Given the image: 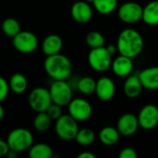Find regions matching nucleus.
I'll return each instance as SVG.
<instances>
[{"mask_svg":"<svg viewBox=\"0 0 158 158\" xmlns=\"http://www.w3.org/2000/svg\"><path fill=\"white\" fill-rule=\"evenodd\" d=\"M143 45L144 43L141 33L131 28L123 30L117 41L118 52L131 58L139 56L143 49Z\"/></svg>","mask_w":158,"mask_h":158,"instance_id":"1","label":"nucleus"},{"mask_svg":"<svg viewBox=\"0 0 158 158\" xmlns=\"http://www.w3.org/2000/svg\"><path fill=\"white\" fill-rule=\"evenodd\" d=\"M44 69L54 81H66L72 72V64L69 57L58 53L47 56L44 60Z\"/></svg>","mask_w":158,"mask_h":158,"instance_id":"2","label":"nucleus"},{"mask_svg":"<svg viewBox=\"0 0 158 158\" xmlns=\"http://www.w3.org/2000/svg\"><path fill=\"white\" fill-rule=\"evenodd\" d=\"M10 150L20 153L27 151L33 144L32 133L24 128H18L10 131L6 140Z\"/></svg>","mask_w":158,"mask_h":158,"instance_id":"3","label":"nucleus"},{"mask_svg":"<svg viewBox=\"0 0 158 158\" xmlns=\"http://www.w3.org/2000/svg\"><path fill=\"white\" fill-rule=\"evenodd\" d=\"M55 131L56 135L64 141L75 140L79 131L78 121L69 114L62 115L58 119L56 120Z\"/></svg>","mask_w":158,"mask_h":158,"instance_id":"4","label":"nucleus"},{"mask_svg":"<svg viewBox=\"0 0 158 158\" xmlns=\"http://www.w3.org/2000/svg\"><path fill=\"white\" fill-rule=\"evenodd\" d=\"M112 55L105 46L91 49L88 55V62L91 68L97 72H105L112 65Z\"/></svg>","mask_w":158,"mask_h":158,"instance_id":"5","label":"nucleus"},{"mask_svg":"<svg viewBox=\"0 0 158 158\" xmlns=\"http://www.w3.org/2000/svg\"><path fill=\"white\" fill-rule=\"evenodd\" d=\"M54 104L60 106H68L72 100V88L66 81H54L49 89Z\"/></svg>","mask_w":158,"mask_h":158,"instance_id":"6","label":"nucleus"},{"mask_svg":"<svg viewBox=\"0 0 158 158\" xmlns=\"http://www.w3.org/2000/svg\"><path fill=\"white\" fill-rule=\"evenodd\" d=\"M29 105L35 112H45L47 108L53 104L49 90L44 87H37L33 89L28 98Z\"/></svg>","mask_w":158,"mask_h":158,"instance_id":"7","label":"nucleus"},{"mask_svg":"<svg viewBox=\"0 0 158 158\" xmlns=\"http://www.w3.org/2000/svg\"><path fill=\"white\" fill-rule=\"evenodd\" d=\"M13 45L18 51L29 54L36 50L38 46V38L31 31H20L13 37Z\"/></svg>","mask_w":158,"mask_h":158,"instance_id":"8","label":"nucleus"},{"mask_svg":"<svg viewBox=\"0 0 158 158\" xmlns=\"http://www.w3.org/2000/svg\"><path fill=\"white\" fill-rule=\"evenodd\" d=\"M143 6L136 2H126L118 8V15L121 21L133 24L140 21L143 18Z\"/></svg>","mask_w":158,"mask_h":158,"instance_id":"9","label":"nucleus"},{"mask_svg":"<svg viewBox=\"0 0 158 158\" xmlns=\"http://www.w3.org/2000/svg\"><path fill=\"white\" fill-rule=\"evenodd\" d=\"M68 106L69 114L77 121H85L89 119L93 114L91 104L82 98L72 99Z\"/></svg>","mask_w":158,"mask_h":158,"instance_id":"10","label":"nucleus"},{"mask_svg":"<svg viewBox=\"0 0 158 158\" xmlns=\"http://www.w3.org/2000/svg\"><path fill=\"white\" fill-rule=\"evenodd\" d=\"M138 120L140 127L143 130L151 131L155 129L158 124L157 106L152 104L144 106L138 115Z\"/></svg>","mask_w":158,"mask_h":158,"instance_id":"11","label":"nucleus"},{"mask_svg":"<svg viewBox=\"0 0 158 158\" xmlns=\"http://www.w3.org/2000/svg\"><path fill=\"white\" fill-rule=\"evenodd\" d=\"M140 127L138 117H136L132 113H126L122 115L117 124V129L119 131L120 135L124 137L132 136L138 131Z\"/></svg>","mask_w":158,"mask_h":158,"instance_id":"12","label":"nucleus"},{"mask_svg":"<svg viewBox=\"0 0 158 158\" xmlns=\"http://www.w3.org/2000/svg\"><path fill=\"white\" fill-rule=\"evenodd\" d=\"M116 93L114 81L108 77H102L96 81L95 94L102 101H110Z\"/></svg>","mask_w":158,"mask_h":158,"instance_id":"13","label":"nucleus"},{"mask_svg":"<svg viewBox=\"0 0 158 158\" xmlns=\"http://www.w3.org/2000/svg\"><path fill=\"white\" fill-rule=\"evenodd\" d=\"M71 17L79 23H86L93 17V9L86 1H78L71 6Z\"/></svg>","mask_w":158,"mask_h":158,"instance_id":"14","label":"nucleus"},{"mask_svg":"<svg viewBox=\"0 0 158 158\" xmlns=\"http://www.w3.org/2000/svg\"><path fill=\"white\" fill-rule=\"evenodd\" d=\"M111 69L115 75L118 77H127L131 75L133 69L132 58L120 55L112 61Z\"/></svg>","mask_w":158,"mask_h":158,"instance_id":"15","label":"nucleus"},{"mask_svg":"<svg viewBox=\"0 0 158 158\" xmlns=\"http://www.w3.org/2000/svg\"><path fill=\"white\" fill-rule=\"evenodd\" d=\"M143 87L147 90L158 89V67H150L139 74Z\"/></svg>","mask_w":158,"mask_h":158,"instance_id":"16","label":"nucleus"},{"mask_svg":"<svg viewBox=\"0 0 158 158\" xmlns=\"http://www.w3.org/2000/svg\"><path fill=\"white\" fill-rule=\"evenodd\" d=\"M62 47L63 41L61 37L56 34H50L46 36L42 44V50L46 56L60 53Z\"/></svg>","mask_w":158,"mask_h":158,"instance_id":"17","label":"nucleus"},{"mask_svg":"<svg viewBox=\"0 0 158 158\" xmlns=\"http://www.w3.org/2000/svg\"><path fill=\"white\" fill-rule=\"evenodd\" d=\"M143 84L140 81L139 76L129 75L124 82V94L129 98H136L138 97L143 91Z\"/></svg>","mask_w":158,"mask_h":158,"instance_id":"18","label":"nucleus"},{"mask_svg":"<svg viewBox=\"0 0 158 158\" xmlns=\"http://www.w3.org/2000/svg\"><path fill=\"white\" fill-rule=\"evenodd\" d=\"M120 137V133L117 128L106 126L104 127L99 133V139L104 145L106 146H113L115 145Z\"/></svg>","mask_w":158,"mask_h":158,"instance_id":"19","label":"nucleus"},{"mask_svg":"<svg viewBox=\"0 0 158 158\" xmlns=\"http://www.w3.org/2000/svg\"><path fill=\"white\" fill-rule=\"evenodd\" d=\"M142 19L150 26L158 25V0L149 2L143 7Z\"/></svg>","mask_w":158,"mask_h":158,"instance_id":"20","label":"nucleus"},{"mask_svg":"<svg viewBox=\"0 0 158 158\" xmlns=\"http://www.w3.org/2000/svg\"><path fill=\"white\" fill-rule=\"evenodd\" d=\"M9 89L17 94H23L28 88V81L26 77L21 73H15L10 77L8 81Z\"/></svg>","mask_w":158,"mask_h":158,"instance_id":"21","label":"nucleus"},{"mask_svg":"<svg viewBox=\"0 0 158 158\" xmlns=\"http://www.w3.org/2000/svg\"><path fill=\"white\" fill-rule=\"evenodd\" d=\"M52 156L53 150L46 143L32 144L29 149V156L31 158H50Z\"/></svg>","mask_w":158,"mask_h":158,"instance_id":"22","label":"nucleus"},{"mask_svg":"<svg viewBox=\"0 0 158 158\" xmlns=\"http://www.w3.org/2000/svg\"><path fill=\"white\" fill-rule=\"evenodd\" d=\"M94 9L103 15L111 14L118 6V0H94Z\"/></svg>","mask_w":158,"mask_h":158,"instance_id":"23","label":"nucleus"},{"mask_svg":"<svg viewBox=\"0 0 158 158\" xmlns=\"http://www.w3.org/2000/svg\"><path fill=\"white\" fill-rule=\"evenodd\" d=\"M52 123L51 118L46 112H39L33 119V127L37 131L44 132L49 130Z\"/></svg>","mask_w":158,"mask_h":158,"instance_id":"24","label":"nucleus"},{"mask_svg":"<svg viewBox=\"0 0 158 158\" xmlns=\"http://www.w3.org/2000/svg\"><path fill=\"white\" fill-rule=\"evenodd\" d=\"M76 142L82 146H88L91 145L94 140H95V133L92 129L89 128H83V129H79V131L76 135L75 138Z\"/></svg>","mask_w":158,"mask_h":158,"instance_id":"25","label":"nucleus"},{"mask_svg":"<svg viewBox=\"0 0 158 158\" xmlns=\"http://www.w3.org/2000/svg\"><path fill=\"white\" fill-rule=\"evenodd\" d=\"M2 30L6 36L13 38L20 31V25L17 19L13 18H7L2 23Z\"/></svg>","mask_w":158,"mask_h":158,"instance_id":"26","label":"nucleus"},{"mask_svg":"<svg viewBox=\"0 0 158 158\" xmlns=\"http://www.w3.org/2000/svg\"><path fill=\"white\" fill-rule=\"evenodd\" d=\"M96 81L91 77H83L79 80L77 83L78 90L85 95H90L95 93Z\"/></svg>","mask_w":158,"mask_h":158,"instance_id":"27","label":"nucleus"},{"mask_svg":"<svg viewBox=\"0 0 158 158\" xmlns=\"http://www.w3.org/2000/svg\"><path fill=\"white\" fill-rule=\"evenodd\" d=\"M86 44H88L91 49L98 48L105 45V38L103 34L97 31H90L86 36Z\"/></svg>","mask_w":158,"mask_h":158,"instance_id":"28","label":"nucleus"},{"mask_svg":"<svg viewBox=\"0 0 158 158\" xmlns=\"http://www.w3.org/2000/svg\"><path fill=\"white\" fill-rule=\"evenodd\" d=\"M61 107H62V106H58V105L53 103V104L47 108V110H46L45 112L48 114V116L51 118L52 120H56V119H58V118L63 115V112H62V108H61Z\"/></svg>","mask_w":158,"mask_h":158,"instance_id":"29","label":"nucleus"},{"mask_svg":"<svg viewBox=\"0 0 158 158\" xmlns=\"http://www.w3.org/2000/svg\"><path fill=\"white\" fill-rule=\"evenodd\" d=\"M9 90L8 82L3 77H0V103L6 98Z\"/></svg>","mask_w":158,"mask_h":158,"instance_id":"30","label":"nucleus"},{"mask_svg":"<svg viewBox=\"0 0 158 158\" xmlns=\"http://www.w3.org/2000/svg\"><path fill=\"white\" fill-rule=\"evenodd\" d=\"M118 156L119 158H137L138 155H137L136 150H134L133 148L126 147L120 151Z\"/></svg>","mask_w":158,"mask_h":158,"instance_id":"31","label":"nucleus"},{"mask_svg":"<svg viewBox=\"0 0 158 158\" xmlns=\"http://www.w3.org/2000/svg\"><path fill=\"white\" fill-rule=\"evenodd\" d=\"M10 151L9 145L7 142L4 140H0V156H6Z\"/></svg>","mask_w":158,"mask_h":158,"instance_id":"32","label":"nucleus"},{"mask_svg":"<svg viewBox=\"0 0 158 158\" xmlns=\"http://www.w3.org/2000/svg\"><path fill=\"white\" fill-rule=\"evenodd\" d=\"M106 48V50L108 51V53H109L110 55H112V56L118 51L117 45H114V44H108Z\"/></svg>","mask_w":158,"mask_h":158,"instance_id":"33","label":"nucleus"},{"mask_svg":"<svg viewBox=\"0 0 158 158\" xmlns=\"http://www.w3.org/2000/svg\"><path fill=\"white\" fill-rule=\"evenodd\" d=\"M78 158H95V156L90 152H83L78 156Z\"/></svg>","mask_w":158,"mask_h":158,"instance_id":"34","label":"nucleus"},{"mask_svg":"<svg viewBox=\"0 0 158 158\" xmlns=\"http://www.w3.org/2000/svg\"><path fill=\"white\" fill-rule=\"evenodd\" d=\"M4 115H5V110H4L3 106H1V104H0V120L4 118Z\"/></svg>","mask_w":158,"mask_h":158,"instance_id":"35","label":"nucleus"},{"mask_svg":"<svg viewBox=\"0 0 158 158\" xmlns=\"http://www.w3.org/2000/svg\"><path fill=\"white\" fill-rule=\"evenodd\" d=\"M84 1H86V2H87V3H89V4H90V3H92V4H93V2H94V0H84Z\"/></svg>","mask_w":158,"mask_h":158,"instance_id":"36","label":"nucleus"}]
</instances>
